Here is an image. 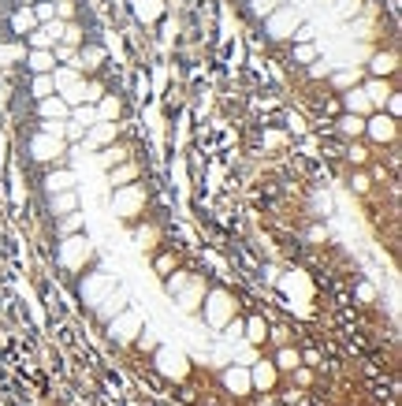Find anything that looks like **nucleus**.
<instances>
[{"label": "nucleus", "mask_w": 402, "mask_h": 406, "mask_svg": "<svg viewBox=\"0 0 402 406\" xmlns=\"http://www.w3.org/2000/svg\"><path fill=\"white\" fill-rule=\"evenodd\" d=\"M384 109H387V116H398V112H402V97L395 94V90H391V97L384 101Z\"/></svg>", "instance_id": "obj_44"}, {"label": "nucleus", "mask_w": 402, "mask_h": 406, "mask_svg": "<svg viewBox=\"0 0 402 406\" xmlns=\"http://www.w3.org/2000/svg\"><path fill=\"white\" fill-rule=\"evenodd\" d=\"M358 8H361L358 0H339V16H354Z\"/></svg>", "instance_id": "obj_51"}, {"label": "nucleus", "mask_w": 402, "mask_h": 406, "mask_svg": "<svg viewBox=\"0 0 402 406\" xmlns=\"http://www.w3.org/2000/svg\"><path fill=\"white\" fill-rule=\"evenodd\" d=\"M298 11L294 8H276V11H268V34L272 37H291L294 34V26H298Z\"/></svg>", "instance_id": "obj_11"}, {"label": "nucleus", "mask_w": 402, "mask_h": 406, "mask_svg": "<svg viewBox=\"0 0 402 406\" xmlns=\"http://www.w3.org/2000/svg\"><path fill=\"white\" fill-rule=\"evenodd\" d=\"M291 135H306V120H298V116H291Z\"/></svg>", "instance_id": "obj_53"}, {"label": "nucleus", "mask_w": 402, "mask_h": 406, "mask_svg": "<svg viewBox=\"0 0 402 406\" xmlns=\"http://www.w3.org/2000/svg\"><path fill=\"white\" fill-rule=\"evenodd\" d=\"M395 52H376V56H372V75L376 78H387V75H391L395 71Z\"/></svg>", "instance_id": "obj_28"}, {"label": "nucleus", "mask_w": 402, "mask_h": 406, "mask_svg": "<svg viewBox=\"0 0 402 406\" xmlns=\"http://www.w3.org/2000/svg\"><path fill=\"white\" fill-rule=\"evenodd\" d=\"M34 19H37V23L56 19V8H53V4H37V8H34Z\"/></svg>", "instance_id": "obj_41"}, {"label": "nucleus", "mask_w": 402, "mask_h": 406, "mask_svg": "<svg viewBox=\"0 0 402 406\" xmlns=\"http://www.w3.org/2000/svg\"><path fill=\"white\" fill-rule=\"evenodd\" d=\"M358 298H361V302H372V298H376L372 283H361V287H358Z\"/></svg>", "instance_id": "obj_52"}, {"label": "nucleus", "mask_w": 402, "mask_h": 406, "mask_svg": "<svg viewBox=\"0 0 402 406\" xmlns=\"http://www.w3.org/2000/svg\"><path fill=\"white\" fill-rule=\"evenodd\" d=\"M343 109H346V112H354V116H369V112H376L372 104H369V97H365V90H361V86L343 90Z\"/></svg>", "instance_id": "obj_15"}, {"label": "nucleus", "mask_w": 402, "mask_h": 406, "mask_svg": "<svg viewBox=\"0 0 402 406\" xmlns=\"http://www.w3.org/2000/svg\"><path fill=\"white\" fill-rule=\"evenodd\" d=\"M134 343H138L142 350H157V336H153V332H142V336L134 339Z\"/></svg>", "instance_id": "obj_45"}, {"label": "nucleus", "mask_w": 402, "mask_h": 406, "mask_svg": "<svg viewBox=\"0 0 402 406\" xmlns=\"http://www.w3.org/2000/svg\"><path fill=\"white\" fill-rule=\"evenodd\" d=\"M79 209V194L75 190H60V194H49V213L63 216V213H75Z\"/></svg>", "instance_id": "obj_17"}, {"label": "nucleus", "mask_w": 402, "mask_h": 406, "mask_svg": "<svg viewBox=\"0 0 402 406\" xmlns=\"http://www.w3.org/2000/svg\"><path fill=\"white\" fill-rule=\"evenodd\" d=\"M75 172H68V168H56V172L45 176V194H60V190H75Z\"/></svg>", "instance_id": "obj_18"}, {"label": "nucleus", "mask_w": 402, "mask_h": 406, "mask_svg": "<svg viewBox=\"0 0 402 406\" xmlns=\"http://www.w3.org/2000/svg\"><path fill=\"white\" fill-rule=\"evenodd\" d=\"M60 97H63L68 109H75V104H97L101 97H105V86H101V82H86V78H75L68 90H60Z\"/></svg>", "instance_id": "obj_6"}, {"label": "nucleus", "mask_w": 402, "mask_h": 406, "mask_svg": "<svg viewBox=\"0 0 402 406\" xmlns=\"http://www.w3.org/2000/svg\"><path fill=\"white\" fill-rule=\"evenodd\" d=\"M138 242L146 246V250H149V246H157V228H142L138 231Z\"/></svg>", "instance_id": "obj_43"}, {"label": "nucleus", "mask_w": 402, "mask_h": 406, "mask_svg": "<svg viewBox=\"0 0 402 406\" xmlns=\"http://www.w3.org/2000/svg\"><path fill=\"white\" fill-rule=\"evenodd\" d=\"M115 135H120V123H105V120H97L94 127H86V135H82V146L89 153H97V149H105L115 142Z\"/></svg>", "instance_id": "obj_9"}, {"label": "nucleus", "mask_w": 402, "mask_h": 406, "mask_svg": "<svg viewBox=\"0 0 402 406\" xmlns=\"http://www.w3.org/2000/svg\"><path fill=\"white\" fill-rule=\"evenodd\" d=\"M157 11H161L157 4H149V8H142V11H138V16H142V19H153V16H157Z\"/></svg>", "instance_id": "obj_54"}, {"label": "nucleus", "mask_w": 402, "mask_h": 406, "mask_svg": "<svg viewBox=\"0 0 402 406\" xmlns=\"http://www.w3.org/2000/svg\"><path fill=\"white\" fill-rule=\"evenodd\" d=\"M157 272H161V276H172V272H175V254H161L157 257Z\"/></svg>", "instance_id": "obj_37"}, {"label": "nucleus", "mask_w": 402, "mask_h": 406, "mask_svg": "<svg viewBox=\"0 0 402 406\" xmlns=\"http://www.w3.org/2000/svg\"><path fill=\"white\" fill-rule=\"evenodd\" d=\"M265 339H268V324H265V317L246 321V328H242V343H250V347H265Z\"/></svg>", "instance_id": "obj_21"}, {"label": "nucleus", "mask_w": 402, "mask_h": 406, "mask_svg": "<svg viewBox=\"0 0 402 406\" xmlns=\"http://www.w3.org/2000/svg\"><path fill=\"white\" fill-rule=\"evenodd\" d=\"M164 280H168V295H179L190 283V272H172V276H164Z\"/></svg>", "instance_id": "obj_35"}, {"label": "nucleus", "mask_w": 402, "mask_h": 406, "mask_svg": "<svg viewBox=\"0 0 402 406\" xmlns=\"http://www.w3.org/2000/svg\"><path fill=\"white\" fill-rule=\"evenodd\" d=\"M153 365H157V373L164 381H187L190 376V362H187L183 350H175V347H157L153 350Z\"/></svg>", "instance_id": "obj_3"}, {"label": "nucleus", "mask_w": 402, "mask_h": 406, "mask_svg": "<svg viewBox=\"0 0 402 406\" xmlns=\"http://www.w3.org/2000/svg\"><path fill=\"white\" fill-rule=\"evenodd\" d=\"M112 213L120 220H134L138 213H146V190L138 183H127V187H115L112 194Z\"/></svg>", "instance_id": "obj_2"}, {"label": "nucleus", "mask_w": 402, "mask_h": 406, "mask_svg": "<svg viewBox=\"0 0 402 406\" xmlns=\"http://www.w3.org/2000/svg\"><path fill=\"white\" fill-rule=\"evenodd\" d=\"M11 202L23 205V179L19 176H11Z\"/></svg>", "instance_id": "obj_48"}, {"label": "nucleus", "mask_w": 402, "mask_h": 406, "mask_svg": "<svg viewBox=\"0 0 402 406\" xmlns=\"http://www.w3.org/2000/svg\"><path fill=\"white\" fill-rule=\"evenodd\" d=\"M138 332H142V313H138V309H127V306H123V309L108 321V336L115 339V343H134Z\"/></svg>", "instance_id": "obj_5"}, {"label": "nucleus", "mask_w": 402, "mask_h": 406, "mask_svg": "<svg viewBox=\"0 0 402 406\" xmlns=\"http://www.w3.org/2000/svg\"><path fill=\"white\" fill-rule=\"evenodd\" d=\"M309 75H313V78H324V75H332V68H328V63H309Z\"/></svg>", "instance_id": "obj_50"}, {"label": "nucleus", "mask_w": 402, "mask_h": 406, "mask_svg": "<svg viewBox=\"0 0 402 406\" xmlns=\"http://www.w3.org/2000/svg\"><path fill=\"white\" fill-rule=\"evenodd\" d=\"M339 135H346V138H361V135H365V116L343 112V120H339Z\"/></svg>", "instance_id": "obj_26"}, {"label": "nucleus", "mask_w": 402, "mask_h": 406, "mask_svg": "<svg viewBox=\"0 0 402 406\" xmlns=\"http://www.w3.org/2000/svg\"><path fill=\"white\" fill-rule=\"evenodd\" d=\"M224 388H227L235 399L250 395V391H253V384H250V365H227V369H224Z\"/></svg>", "instance_id": "obj_10"}, {"label": "nucleus", "mask_w": 402, "mask_h": 406, "mask_svg": "<svg viewBox=\"0 0 402 406\" xmlns=\"http://www.w3.org/2000/svg\"><path fill=\"white\" fill-rule=\"evenodd\" d=\"M361 90H365V97H369V104H372L376 112H380L384 101L391 97V82H387V78H372V82H365Z\"/></svg>", "instance_id": "obj_19"}, {"label": "nucleus", "mask_w": 402, "mask_h": 406, "mask_svg": "<svg viewBox=\"0 0 402 406\" xmlns=\"http://www.w3.org/2000/svg\"><path fill=\"white\" fill-rule=\"evenodd\" d=\"M201 317H205V324H209L213 332H220L224 324L235 317V309H239V302H235V295L231 291H224V287H216V291H205V298H201Z\"/></svg>", "instance_id": "obj_1"}, {"label": "nucleus", "mask_w": 402, "mask_h": 406, "mask_svg": "<svg viewBox=\"0 0 402 406\" xmlns=\"http://www.w3.org/2000/svg\"><path fill=\"white\" fill-rule=\"evenodd\" d=\"M68 120H75L79 127H94L97 123V109H94V104H75Z\"/></svg>", "instance_id": "obj_29"}, {"label": "nucleus", "mask_w": 402, "mask_h": 406, "mask_svg": "<svg viewBox=\"0 0 402 406\" xmlns=\"http://www.w3.org/2000/svg\"><path fill=\"white\" fill-rule=\"evenodd\" d=\"M68 116H71V109L63 104L60 94H49L37 101V120H68Z\"/></svg>", "instance_id": "obj_14"}, {"label": "nucleus", "mask_w": 402, "mask_h": 406, "mask_svg": "<svg viewBox=\"0 0 402 406\" xmlns=\"http://www.w3.org/2000/svg\"><path fill=\"white\" fill-rule=\"evenodd\" d=\"M94 257V246H89L86 235H63V242H60V265L63 269H71V272H79L86 261Z\"/></svg>", "instance_id": "obj_4"}, {"label": "nucleus", "mask_w": 402, "mask_h": 406, "mask_svg": "<svg viewBox=\"0 0 402 406\" xmlns=\"http://www.w3.org/2000/svg\"><path fill=\"white\" fill-rule=\"evenodd\" d=\"M291 373H294V381L302 384V388H306V384H313V373H309L306 365H298V369H291Z\"/></svg>", "instance_id": "obj_46"}, {"label": "nucleus", "mask_w": 402, "mask_h": 406, "mask_svg": "<svg viewBox=\"0 0 402 406\" xmlns=\"http://www.w3.org/2000/svg\"><path fill=\"white\" fill-rule=\"evenodd\" d=\"M276 381H279V369L272 362H265V358L250 362V384H253V391H272V388H276Z\"/></svg>", "instance_id": "obj_12"}, {"label": "nucleus", "mask_w": 402, "mask_h": 406, "mask_svg": "<svg viewBox=\"0 0 402 406\" xmlns=\"http://www.w3.org/2000/svg\"><path fill=\"white\" fill-rule=\"evenodd\" d=\"M283 142H287V135H283V130H265V149H279Z\"/></svg>", "instance_id": "obj_38"}, {"label": "nucleus", "mask_w": 402, "mask_h": 406, "mask_svg": "<svg viewBox=\"0 0 402 406\" xmlns=\"http://www.w3.org/2000/svg\"><path fill=\"white\" fill-rule=\"evenodd\" d=\"M361 75L358 68H339V71H332V82H335V90H354V86H361Z\"/></svg>", "instance_id": "obj_27"}, {"label": "nucleus", "mask_w": 402, "mask_h": 406, "mask_svg": "<svg viewBox=\"0 0 402 406\" xmlns=\"http://www.w3.org/2000/svg\"><path fill=\"white\" fill-rule=\"evenodd\" d=\"M30 94H34L37 101H42V97H49V94H56V90H53V78H49V75H34Z\"/></svg>", "instance_id": "obj_32"}, {"label": "nucleus", "mask_w": 402, "mask_h": 406, "mask_svg": "<svg viewBox=\"0 0 402 406\" xmlns=\"http://www.w3.org/2000/svg\"><path fill=\"white\" fill-rule=\"evenodd\" d=\"M268 339L276 347H287L291 343V328H283V324H276V328H268Z\"/></svg>", "instance_id": "obj_36"}, {"label": "nucleus", "mask_w": 402, "mask_h": 406, "mask_svg": "<svg viewBox=\"0 0 402 406\" xmlns=\"http://www.w3.org/2000/svg\"><path fill=\"white\" fill-rule=\"evenodd\" d=\"M313 60H317V45H309V42L294 45V63H313Z\"/></svg>", "instance_id": "obj_34"}, {"label": "nucleus", "mask_w": 402, "mask_h": 406, "mask_svg": "<svg viewBox=\"0 0 402 406\" xmlns=\"http://www.w3.org/2000/svg\"><path fill=\"white\" fill-rule=\"evenodd\" d=\"M134 176H138V164H134V161H123V164L108 168V183H112V190H115V187H127V183H134Z\"/></svg>", "instance_id": "obj_25"}, {"label": "nucleus", "mask_w": 402, "mask_h": 406, "mask_svg": "<svg viewBox=\"0 0 402 406\" xmlns=\"http://www.w3.org/2000/svg\"><path fill=\"white\" fill-rule=\"evenodd\" d=\"M276 8H279V0H253V11H261V16H268Z\"/></svg>", "instance_id": "obj_47"}, {"label": "nucleus", "mask_w": 402, "mask_h": 406, "mask_svg": "<svg viewBox=\"0 0 402 406\" xmlns=\"http://www.w3.org/2000/svg\"><path fill=\"white\" fill-rule=\"evenodd\" d=\"M49 78H53V90L60 94V90H68L75 78H82V71H79V68H71V63H56V68L49 71Z\"/></svg>", "instance_id": "obj_22"}, {"label": "nucleus", "mask_w": 402, "mask_h": 406, "mask_svg": "<svg viewBox=\"0 0 402 406\" xmlns=\"http://www.w3.org/2000/svg\"><path fill=\"white\" fill-rule=\"evenodd\" d=\"M63 123H68V120H42V135H56V138H63Z\"/></svg>", "instance_id": "obj_40"}, {"label": "nucleus", "mask_w": 402, "mask_h": 406, "mask_svg": "<svg viewBox=\"0 0 402 406\" xmlns=\"http://www.w3.org/2000/svg\"><path fill=\"white\" fill-rule=\"evenodd\" d=\"M53 56H56V60H63V63H71V60H75V45L56 42V45H53Z\"/></svg>", "instance_id": "obj_39"}, {"label": "nucleus", "mask_w": 402, "mask_h": 406, "mask_svg": "<svg viewBox=\"0 0 402 406\" xmlns=\"http://www.w3.org/2000/svg\"><path fill=\"white\" fill-rule=\"evenodd\" d=\"M395 116H387L384 109L380 112H369L365 116V135L372 138V142H380V146H387V142H395Z\"/></svg>", "instance_id": "obj_8"}, {"label": "nucleus", "mask_w": 402, "mask_h": 406, "mask_svg": "<svg viewBox=\"0 0 402 406\" xmlns=\"http://www.w3.org/2000/svg\"><path fill=\"white\" fill-rule=\"evenodd\" d=\"M350 187H354V190H358V194H365V190H369V187H372V179H369V176H365V172H354V179H350Z\"/></svg>", "instance_id": "obj_42"}, {"label": "nucleus", "mask_w": 402, "mask_h": 406, "mask_svg": "<svg viewBox=\"0 0 402 406\" xmlns=\"http://www.w3.org/2000/svg\"><path fill=\"white\" fill-rule=\"evenodd\" d=\"M346 156H350V164H365V161H369V153L361 149V146H354V149H350Z\"/></svg>", "instance_id": "obj_49"}, {"label": "nucleus", "mask_w": 402, "mask_h": 406, "mask_svg": "<svg viewBox=\"0 0 402 406\" xmlns=\"http://www.w3.org/2000/svg\"><path fill=\"white\" fill-rule=\"evenodd\" d=\"M63 153H68V142L56 138V135H42V130H37V135L30 138V156H34V161H42V164L60 161Z\"/></svg>", "instance_id": "obj_7"}, {"label": "nucleus", "mask_w": 402, "mask_h": 406, "mask_svg": "<svg viewBox=\"0 0 402 406\" xmlns=\"http://www.w3.org/2000/svg\"><path fill=\"white\" fill-rule=\"evenodd\" d=\"M56 220H60V231H63V235H75V231L82 228V213H63V216H56Z\"/></svg>", "instance_id": "obj_33"}, {"label": "nucleus", "mask_w": 402, "mask_h": 406, "mask_svg": "<svg viewBox=\"0 0 402 406\" xmlns=\"http://www.w3.org/2000/svg\"><path fill=\"white\" fill-rule=\"evenodd\" d=\"M94 109H97V120H105V123H120V116H123V101L115 97V94H105V97L94 104Z\"/></svg>", "instance_id": "obj_16"}, {"label": "nucleus", "mask_w": 402, "mask_h": 406, "mask_svg": "<svg viewBox=\"0 0 402 406\" xmlns=\"http://www.w3.org/2000/svg\"><path fill=\"white\" fill-rule=\"evenodd\" d=\"M272 365H276L279 373H291V369H298V365H302V350H294L291 343H287V347H279V350H276V358H272Z\"/></svg>", "instance_id": "obj_24"}, {"label": "nucleus", "mask_w": 402, "mask_h": 406, "mask_svg": "<svg viewBox=\"0 0 402 406\" xmlns=\"http://www.w3.org/2000/svg\"><path fill=\"white\" fill-rule=\"evenodd\" d=\"M123 161H131V149H127V146H115V142H112V146L97 149V164L105 168V172H108V168H115V164H123Z\"/></svg>", "instance_id": "obj_20"}, {"label": "nucleus", "mask_w": 402, "mask_h": 406, "mask_svg": "<svg viewBox=\"0 0 402 406\" xmlns=\"http://www.w3.org/2000/svg\"><path fill=\"white\" fill-rule=\"evenodd\" d=\"M101 302H108V306H101V317L112 321L115 313H120V309L127 306V295H123V291H115V295H108V298H101Z\"/></svg>", "instance_id": "obj_31"}, {"label": "nucleus", "mask_w": 402, "mask_h": 406, "mask_svg": "<svg viewBox=\"0 0 402 406\" xmlns=\"http://www.w3.org/2000/svg\"><path fill=\"white\" fill-rule=\"evenodd\" d=\"M201 298H205V280L201 276H190V283L175 295V302H179V309H183V313H194V309H201Z\"/></svg>", "instance_id": "obj_13"}, {"label": "nucleus", "mask_w": 402, "mask_h": 406, "mask_svg": "<svg viewBox=\"0 0 402 406\" xmlns=\"http://www.w3.org/2000/svg\"><path fill=\"white\" fill-rule=\"evenodd\" d=\"M27 63H30L34 75H49V71L56 68V56H53V49H34L30 56H27Z\"/></svg>", "instance_id": "obj_23"}, {"label": "nucleus", "mask_w": 402, "mask_h": 406, "mask_svg": "<svg viewBox=\"0 0 402 406\" xmlns=\"http://www.w3.org/2000/svg\"><path fill=\"white\" fill-rule=\"evenodd\" d=\"M34 26H37V19H34V11H30V8H19V11H15V19H11V30H15V34H30Z\"/></svg>", "instance_id": "obj_30"}]
</instances>
